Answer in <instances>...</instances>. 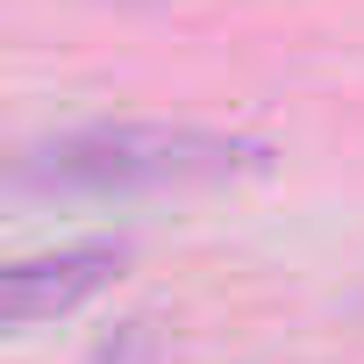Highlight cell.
<instances>
[{
	"label": "cell",
	"instance_id": "1",
	"mask_svg": "<svg viewBox=\"0 0 364 364\" xmlns=\"http://www.w3.org/2000/svg\"><path fill=\"white\" fill-rule=\"evenodd\" d=\"M272 164L264 136L193 129V122H100L58 143H36L15 164L29 193H164V186H222Z\"/></svg>",
	"mask_w": 364,
	"mask_h": 364
},
{
	"label": "cell",
	"instance_id": "2",
	"mask_svg": "<svg viewBox=\"0 0 364 364\" xmlns=\"http://www.w3.org/2000/svg\"><path fill=\"white\" fill-rule=\"evenodd\" d=\"M122 264H129V243H72V250H50V257H22L0 279V321L8 328L58 321L79 300H93L100 286H114Z\"/></svg>",
	"mask_w": 364,
	"mask_h": 364
}]
</instances>
